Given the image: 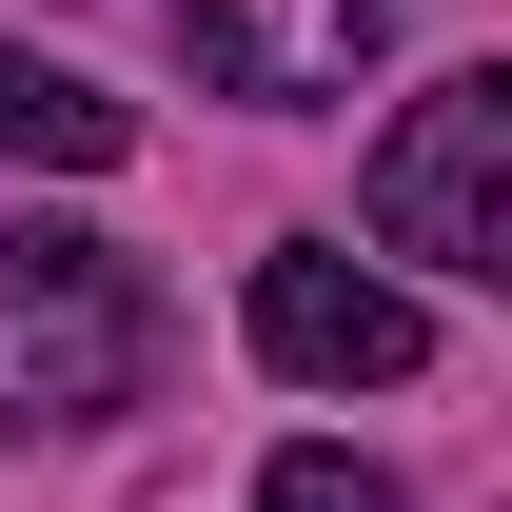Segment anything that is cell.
<instances>
[{"mask_svg":"<svg viewBox=\"0 0 512 512\" xmlns=\"http://www.w3.org/2000/svg\"><path fill=\"white\" fill-rule=\"evenodd\" d=\"M138 375H158L138 256L20 217V237H0V434H99V414H138Z\"/></svg>","mask_w":512,"mask_h":512,"instance_id":"1","label":"cell"},{"mask_svg":"<svg viewBox=\"0 0 512 512\" xmlns=\"http://www.w3.org/2000/svg\"><path fill=\"white\" fill-rule=\"evenodd\" d=\"M375 256L414 276H512V79L453 60L414 119L375 138Z\"/></svg>","mask_w":512,"mask_h":512,"instance_id":"2","label":"cell"},{"mask_svg":"<svg viewBox=\"0 0 512 512\" xmlns=\"http://www.w3.org/2000/svg\"><path fill=\"white\" fill-rule=\"evenodd\" d=\"M256 355H276L296 394H394L414 355H434V316H414V276H375V256L276 237L256 256Z\"/></svg>","mask_w":512,"mask_h":512,"instance_id":"3","label":"cell"},{"mask_svg":"<svg viewBox=\"0 0 512 512\" xmlns=\"http://www.w3.org/2000/svg\"><path fill=\"white\" fill-rule=\"evenodd\" d=\"M375 20L394 0H178V40H197V79L217 99H355V60H375Z\"/></svg>","mask_w":512,"mask_h":512,"instance_id":"4","label":"cell"},{"mask_svg":"<svg viewBox=\"0 0 512 512\" xmlns=\"http://www.w3.org/2000/svg\"><path fill=\"white\" fill-rule=\"evenodd\" d=\"M0 158H40V178H119V158H138V99H99V79L40 60V40H0Z\"/></svg>","mask_w":512,"mask_h":512,"instance_id":"5","label":"cell"},{"mask_svg":"<svg viewBox=\"0 0 512 512\" xmlns=\"http://www.w3.org/2000/svg\"><path fill=\"white\" fill-rule=\"evenodd\" d=\"M256 512H414V493H394V473H355V453H276V473H256Z\"/></svg>","mask_w":512,"mask_h":512,"instance_id":"6","label":"cell"}]
</instances>
